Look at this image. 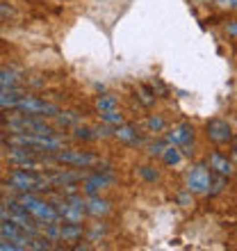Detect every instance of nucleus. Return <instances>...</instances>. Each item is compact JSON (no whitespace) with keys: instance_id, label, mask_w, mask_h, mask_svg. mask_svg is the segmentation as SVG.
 I'll use <instances>...</instances> for the list:
<instances>
[{"instance_id":"obj_1","label":"nucleus","mask_w":237,"mask_h":251,"mask_svg":"<svg viewBox=\"0 0 237 251\" xmlns=\"http://www.w3.org/2000/svg\"><path fill=\"white\" fill-rule=\"evenodd\" d=\"M23 208H25L30 215H32L41 226L46 224H59L62 219H59L57 210H55L53 203H48V201H41L39 197H34V192H21V197L16 199Z\"/></svg>"},{"instance_id":"obj_2","label":"nucleus","mask_w":237,"mask_h":251,"mask_svg":"<svg viewBox=\"0 0 237 251\" xmlns=\"http://www.w3.org/2000/svg\"><path fill=\"white\" fill-rule=\"evenodd\" d=\"M9 144L25 146V149H37V151L55 153L64 149V139L57 135H32V132H14L9 137Z\"/></svg>"},{"instance_id":"obj_3","label":"nucleus","mask_w":237,"mask_h":251,"mask_svg":"<svg viewBox=\"0 0 237 251\" xmlns=\"http://www.w3.org/2000/svg\"><path fill=\"white\" fill-rule=\"evenodd\" d=\"M7 185L16 192H44L50 187V180L46 176H39V174L25 172V169H14L7 178Z\"/></svg>"},{"instance_id":"obj_4","label":"nucleus","mask_w":237,"mask_h":251,"mask_svg":"<svg viewBox=\"0 0 237 251\" xmlns=\"http://www.w3.org/2000/svg\"><path fill=\"white\" fill-rule=\"evenodd\" d=\"M14 110H19V112H25V114H37V117H57L59 107L53 105V103H48V100H41L37 96H21L19 103Z\"/></svg>"},{"instance_id":"obj_5","label":"nucleus","mask_w":237,"mask_h":251,"mask_svg":"<svg viewBox=\"0 0 237 251\" xmlns=\"http://www.w3.org/2000/svg\"><path fill=\"white\" fill-rule=\"evenodd\" d=\"M55 160L64 162V165L78 167V169L98 165V155H94L89 151H75V149H59V151H55Z\"/></svg>"},{"instance_id":"obj_6","label":"nucleus","mask_w":237,"mask_h":251,"mask_svg":"<svg viewBox=\"0 0 237 251\" xmlns=\"http://www.w3.org/2000/svg\"><path fill=\"white\" fill-rule=\"evenodd\" d=\"M0 235H2L5 240H9V242H14L19 249H27L30 240H32L19 224H14V222H9V219H2V222H0Z\"/></svg>"},{"instance_id":"obj_7","label":"nucleus","mask_w":237,"mask_h":251,"mask_svg":"<svg viewBox=\"0 0 237 251\" xmlns=\"http://www.w3.org/2000/svg\"><path fill=\"white\" fill-rule=\"evenodd\" d=\"M205 132H208V139L214 144H228L233 139V128L224 119H210L205 126Z\"/></svg>"},{"instance_id":"obj_8","label":"nucleus","mask_w":237,"mask_h":251,"mask_svg":"<svg viewBox=\"0 0 237 251\" xmlns=\"http://www.w3.org/2000/svg\"><path fill=\"white\" fill-rule=\"evenodd\" d=\"M9 146L12 149L7 151V160L12 165L21 167V169H39V160L32 155L34 151H27L25 146H14V144H9Z\"/></svg>"},{"instance_id":"obj_9","label":"nucleus","mask_w":237,"mask_h":251,"mask_svg":"<svg viewBox=\"0 0 237 251\" xmlns=\"http://www.w3.org/2000/svg\"><path fill=\"white\" fill-rule=\"evenodd\" d=\"M187 190L194 192V194L210 192V172H208V167L198 165L191 169L190 176H187Z\"/></svg>"},{"instance_id":"obj_10","label":"nucleus","mask_w":237,"mask_h":251,"mask_svg":"<svg viewBox=\"0 0 237 251\" xmlns=\"http://www.w3.org/2000/svg\"><path fill=\"white\" fill-rule=\"evenodd\" d=\"M191 139H194L191 124H178L166 132V144H171V146H187V144H191Z\"/></svg>"},{"instance_id":"obj_11","label":"nucleus","mask_w":237,"mask_h":251,"mask_svg":"<svg viewBox=\"0 0 237 251\" xmlns=\"http://www.w3.org/2000/svg\"><path fill=\"white\" fill-rule=\"evenodd\" d=\"M114 185V178L110 176H103V174H87V178L82 180V190H85L87 197L92 194H100L103 190Z\"/></svg>"},{"instance_id":"obj_12","label":"nucleus","mask_w":237,"mask_h":251,"mask_svg":"<svg viewBox=\"0 0 237 251\" xmlns=\"http://www.w3.org/2000/svg\"><path fill=\"white\" fill-rule=\"evenodd\" d=\"M55 205V210H57L59 219H64V222H75V224H80L82 222V217H85V210L82 208H75L73 203H69V201H57Z\"/></svg>"},{"instance_id":"obj_13","label":"nucleus","mask_w":237,"mask_h":251,"mask_svg":"<svg viewBox=\"0 0 237 251\" xmlns=\"http://www.w3.org/2000/svg\"><path fill=\"white\" fill-rule=\"evenodd\" d=\"M85 210L89 215H94V217H103V215H107L112 210V203L105 201V199H100L98 194H92V197L85 199Z\"/></svg>"},{"instance_id":"obj_14","label":"nucleus","mask_w":237,"mask_h":251,"mask_svg":"<svg viewBox=\"0 0 237 251\" xmlns=\"http://www.w3.org/2000/svg\"><path fill=\"white\" fill-rule=\"evenodd\" d=\"M85 235V228L82 224H75V222H59V240L64 242H75Z\"/></svg>"},{"instance_id":"obj_15","label":"nucleus","mask_w":237,"mask_h":251,"mask_svg":"<svg viewBox=\"0 0 237 251\" xmlns=\"http://www.w3.org/2000/svg\"><path fill=\"white\" fill-rule=\"evenodd\" d=\"M23 96V87H9V89H0V110H14L19 99Z\"/></svg>"},{"instance_id":"obj_16","label":"nucleus","mask_w":237,"mask_h":251,"mask_svg":"<svg viewBox=\"0 0 237 251\" xmlns=\"http://www.w3.org/2000/svg\"><path fill=\"white\" fill-rule=\"evenodd\" d=\"M210 169H214V172L219 174V176H233L235 174V169H233V162L226 155H221V153H212L210 155Z\"/></svg>"},{"instance_id":"obj_17","label":"nucleus","mask_w":237,"mask_h":251,"mask_svg":"<svg viewBox=\"0 0 237 251\" xmlns=\"http://www.w3.org/2000/svg\"><path fill=\"white\" fill-rule=\"evenodd\" d=\"M114 137L121 139V142H128V144H137V128L130 124H121V126H117Z\"/></svg>"},{"instance_id":"obj_18","label":"nucleus","mask_w":237,"mask_h":251,"mask_svg":"<svg viewBox=\"0 0 237 251\" xmlns=\"http://www.w3.org/2000/svg\"><path fill=\"white\" fill-rule=\"evenodd\" d=\"M21 78L9 69H0V89H9V87H19Z\"/></svg>"},{"instance_id":"obj_19","label":"nucleus","mask_w":237,"mask_h":251,"mask_svg":"<svg viewBox=\"0 0 237 251\" xmlns=\"http://www.w3.org/2000/svg\"><path fill=\"white\" fill-rule=\"evenodd\" d=\"M117 107H118V99L114 94H105V96H98V99H96V110H98V112L117 110Z\"/></svg>"},{"instance_id":"obj_20","label":"nucleus","mask_w":237,"mask_h":251,"mask_svg":"<svg viewBox=\"0 0 237 251\" xmlns=\"http://www.w3.org/2000/svg\"><path fill=\"white\" fill-rule=\"evenodd\" d=\"M162 158H165V165L169 167H176L180 160H183V153H180V149L178 146H171V144H166V149L162 151Z\"/></svg>"},{"instance_id":"obj_21","label":"nucleus","mask_w":237,"mask_h":251,"mask_svg":"<svg viewBox=\"0 0 237 251\" xmlns=\"http://www.w3.org/2000/svg\"><path fill=\"white\" fill-rule=\"evenodd\" d=\"M55 121H57V126H62V128H69V126H75L80 124V114L75 112H57V117H53Z\"/></svg>"},{"instance_id":"obj_22","label":"nucleus","mask_w":237,"mask_h":251,"mask_svg":"<svg viewBox=\"0 0 237 251\" xmlns=\"http://www.w3.org/2000/svg\"><path fill=\"white\" fill-rule=\"evenodd\" d=\"M98 117H100V121H103V124H107V126H121V124H125L123 114L117 112V110H105V112H100Z\"/></svg>"},{"instance_id":"obj_23","label":"nucleus","mask_w":237,"mask_h":251,"mask_svg":"<svg viewBox=\"0 0 237 251\" xmlns=\"http://www.w3.org/2000/svg\"><path fill=\"white\" fill-rule=\"evenodd\" d=\"M165 126H166V121L162 119V117H148V121H146V128H148L151 132L165 130Z\"/></svg>"},{"instance_id":"obj_24","label":"nucleus","mask_w":237,"mask_h":251,"mask_svg":"<svg viewBox=\"0 0 237 251\" xmlns=\"http://www.w3.org/2000/svg\"><path fill=\"white\" fill-rule=\"evenodd\" d=\"M73 137H75V139H82V142H92V139H94V130L75 126V128H73Z\"/></svg>"},{"instance_id":"obj_25","label":"nucleus","mask_w":237,"mask_h":251,"mask_svg":"<svg viewBox=\"0 0 237 251\" xmlns=\"http://www.w3.org/2000/svg\"><path fill=\"white\" fill-rule=\"evenodd\" d=\"M98 137H114V128H110V126L96 128V130H94V139H98Z\"/></svg>"},{"instance_id":"obj_26","label":"nucleus","mask_w":237,"mask_h":251,"mask_svg":"<svg viewBox=\"0 0 237 251\" xmlns=\"http://www.w3.org/2000/svg\"><path fill=\"white\" fill-rule=\"evenodd\" d=\"M105 226H100V224H96L94 226V231H89V240H98V238H103L105 235Z\"/></svg>"},{"instance_id":"obj_27","label":"nucleus","mask_w":237,"mask_h":251,"mask_svg":"<svg viewBox=\"0 0 237 251\" xmlns=\"http://www.w3.org/2000/svg\"><path fill=\"white\" fill-rule=\"evenodd\" d=\"M139 174H142V178H146V180H158V174L151 172V167H142Z\"/></svg>"},{"instance_id":"obj_28","label":"nucleus","mask_w":237,"mask_h":251,"mask_svg":"<svg viewBox=\"0 0 237 251\" xmlns=\"http://www.w3.org/2000/svg\"><path fill=\"white\" fill-rule=\"evenodd\" d=\"M166 149V139L165 142H160V144H153L151 149H148V153H151V155H162V151H165Z\"/></svg>"},{"instance_id":"obj_29","label":"nucleus","mask_w":237,"mask_h":251,"mask_svg":"<svg viewBox=\"0 0 237 251\" xmlns=\"http://www.w3.org/2000/svg\"><path fill=\"white\" fill-rule=\"evenodd\" d=\"M226 32H228L231 37H235V39H237V21H231V23L226 25Z\"/></svg>"},{"instance_id":"obj_30","label":"nucleus","mask_w":237,"mask_h":251,"mask_svg":"<svg viewBox=\"0 0 237 251\" xmlns=\"http://www.w3.org/2000/svg\"><path fill=\"white\" fill-rule=\"evenodd\" d=\"M9 14H14L12 9H7L5 5H0V19H2V16H9Z\"/></svg>"},{"instance_id":"obj_31","label":"nucleus","mask_w":237,"mask_h":251,"mask_svg":"<svg viewBox=\"0 0 237 251\" xmlns=\"http://www.w3.org/2000/svg\"><path fill=\"white\" fill-rule=\"evenodd\" d=\"M221 5H228V7H237V0H219Z\"/></svg>"},{"instance_id":"obj_32","label":"nucleus","mask_w":237,"mask_h":251,"mask_svg":"<svg viewBox=\"0 0 237 251\" xmlns=\"http://www.w3.org/2000/svg\"><path fill=\"white\" fill-rule=\"evenodd\" d=\"M233 151H235V153H237V137H235V139H233Z\"/></svg>"},{"instance_id":"obj_33","label":"nucleus","mask_w":237,"mask_h":251,"mask_svg":"<svg viewBox=\"0 0 237 251\" xmlns=\"http://www.w3.org/2000/svg\"><path fill=\"white\" fill-rule=\"evenodd\" d=\"M203 2H219V0H203Z\"/></svg>"}]
</instances>
